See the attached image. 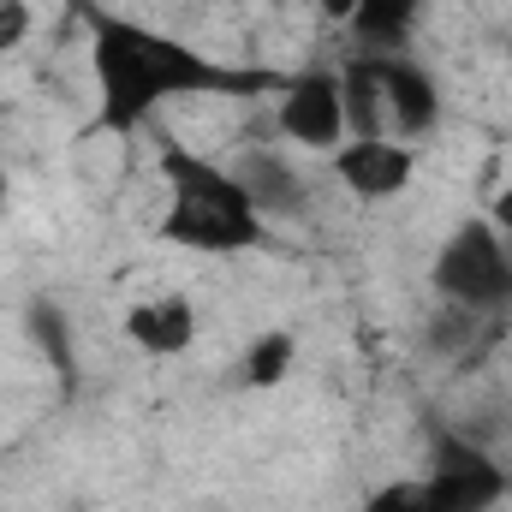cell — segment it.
Listing matches in <instances>:
<instances>
[{"label": "cell", "mask_w": 512, "mask_h": 512, "mask_svg": "<svg viewBox=\"0 0 512 512\" xmlns=\"http://www.w3.org/2000/svg\"><path fill=\"white\" fill-rule=\"evenodd\" d=\"M90 137H131L167 102L191 96H280L286 72L268 66H227L167 30H149L120 12H90Z\"/></svg>", "instance_id": "1"}, {"label": "cell", "mask_w": 512, "mask_h": 512, "mask_svg": "<svg viewBox=\"0 0 512 512\" xmlns=\"http://www.w3.org/2000/svg\"><path fill=\"white\" fill-rule=\"evenodd\" d=\"M161 179H167V209L155 221V239L191 256H251L274 245V221L262 215L245 191V179L191 143L161 131Z\"/></svg>", "instance_id": "2"}, {"label": "cell", "mask_w": 512, "mask_h": 512, "mask_svg": "<svg viewBox=\"0 0 512 512\" xmlns=\"http://www.w3.org/2000/svg\"><path fill=\"white\" fill-rule=\"evenodd\" d=\"M429 286L441 304H459L471 316L512 310V245L489 215H465L429 262Z\"/></svg>", "instance_id": "3"}, {"label": "cell", "mask_w": 512, "mask_h": 512, "mask_svg": "<svg viewBox=\"0 0 512 512\" xmlns=\"http://www.w3.org/2000/svg\"><path fill=\"white\" fill-rule=\"evenodd\" d=\"M423 501L435 512H495L512 495V471L477 441L441 429L429 447V471L417 477Z\"/></svg>", "instance_id": "4"}, {"label": "cell", "mask_w": 512, "mask_h": 512, "mask_svg": "<svg viewBox=\"0 0 512 512\" xmlns=\"http://www.w3.org/2000/svg\"><path fill=\"white\" fill-rule=\"evenodd\" d=\"M274 126L292 149L304 155H334L352 131H346V102H340V66H304L286 72L280 96H274Z\"/></svg>", "instance_id": "5"}, {"label": "cell", "mask_w": 512, "mask_h": 512, "mask_svg": "<svg viewBox=\"0 0 512 512\" xmlns=\"http://www.w3.org/2000/svg\"><path fill=\"white\" fill-rule=\"evenodd\" d=\"M328 161H334V179H340L352 197H364V203L405 197V191L417 185V149L399 143L393 131H382V137H346Z\"/></svg>", "instance_id": "6"}, {"label": "cell", "mask_w": 512, "mask_h": 512, "mask_svg": "<svg viewBox=\"0 0 512 512\" xmlns=\"http://www.w3.org/2000/svg\"><path fill=\"white\" fill-rule=\"evenodd\" d=\"M376 72H382L387 131H393L399 143L429 137L435 120H441V84H435V72H429L417 54H376Z\"/></svg>", "instance_id": "7"}, {"label": "cell", "mask_w": 512, "mask_h": 512, "mask_svg": "<svg viewBox=\"0 0 512 512\" xmlns=\"http://www.w3.org/2000/svg\"><path fill=\"white\" fill-rule=\"evenodd\" d=\"M120 328H126L131 352H143V358H185L197 346V304L185 292H155V298L131 304Z\"/></svg>", "instance_id": "8"}, {"label": "cell", "mask_w": 512, "mask_h": 512, "mask_svg": "<svg viewBox=\"0 0 512 512\" xmlns=\"http://www.w3.org/2000/svg\"><path fill=\"white\" fill-rule=\"evenodd\" d=\"M233 173L245 179L251 203L268 215V221L304 215V203H310V185H304V173H298L286 155H274V149H251V155H239V167H233Z\"/></svg>", "instance_id": "9"}, {"label": "cell", "mask_w": 512, "mask_h": 512, "mask_svg": "<svg viewBox=\"0 0 512 512\" xmlns=\"http://www.w3.org/2000/svg\"><path fill=\"white\" fill-rule=\"evenodd\" d=\"M292 370H298V334L292 328H256L251 340L239 346L233 387L239 393H274V387H286Z\"/></svg>", "instance_id": "10"}, {"label": "cell", "mask_w": 512, "mask_h": 512, "mask_svg": "<svg viewBox=\"0 0 512 512\" xmlns=\"http://www.w3.org/2000/svg\"><path fill=\"white\" fill-rule=\"evenodd\" d=\"M417 18H423V0H358L346 30H352L358 54H411Z\"/></svg>", "instance_id": "11"}, {"label": "cell", "mask_w": 512, "mask_h": 512, "mask_svg": "<svg viewBox=\"0 0 512 512\" xmlns=\"http://www.w3.org/2000/svg\"><path fill=\"white\" fill-rule=\"evenodd\" d=\"M340 102H346V131H352V137H382L387 131L376 54H352V60L340 66Z\"/></svg>", "instance_id": "12"}, {"label": "cell", "mask_w": 512, "mask_h": 512, "mask_svg": "<svg viewBox=\"0 0 512 512\" xmlns=\"http://www.w3.org/2000/svg\"><path fill=\"white\" fill-rule=\"evenodd\" d=\"M30 334L48 346L54 370H72V328H66V316H60L54 304H36V310H30Z\"/></svg>", "instance_id": "13"}, {"label": "cell", "mask_w": 512, "mask_h": 512, "mask_svg": "<svg viewBox=\"0 0 512 512\" xmlns=\"http://www.w3.org/2000/svg\"><path fill=\"white\" fill-rule=\"evenodd\" d=\"M36 30V6L30 0H0V60H12Z\"/></svg>", "instance_id": "14"}, {"label": "cell", "mask_w": 512, "mask_h": 512, "mask_svg": "<svg viewBox=\"0 0 512 512\" xmlns=\"http://www.w3.org/2000/svg\"><path fill=\"white\" fill-rule=\"evenodd\" d=\"M364 512H435V507L423 501V489H417V483H387Z\"/></svg>", "instance_id": "15"}, {"label": "cell", "mask_w": 512, "mask_h": 512, "mask_svg": "<svg viewBox=\"0 0 512 512\" xmlns=\"http://www.w3.org/2000/svg\"><path fill=\"white\" fill-rule=\"evenodd\" d=\"M483 215H489V221H495V227L512 239V185H501V191L489 197V209H483Z\"/></svg>", "instance_id": "16"}, {"label": "cell", "mask_w": 512, "mask_h": 512, "mask_svg": "<svg viewBox=\"0 0 512 512\" xmlns=\"http://www.w3.org/2000/svg\"><path fill=\"white\" fill-rule=\"evenodd\" d=\"M352 12H358V0H322V18H334V24H352Z\"/></svg>", "instance_id": "17"}, {"label": "cell", "mask_w": 512, "mask_h": 512, "mask_svg": "<svg viewBox=\"0 0 512 512\" xmlns=\"http://www.w3.org/2000/svg\"><path fill=\"white\" fill-rule=\"evenodd\" d=\"M6 197H12V173H6V161H0V209H6Z\"/></svg>", "instance_id": "18"}]
</instances>
